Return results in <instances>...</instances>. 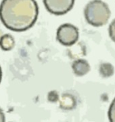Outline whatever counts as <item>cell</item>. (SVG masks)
I'll return each mask as SVG.
<instances>
[{"label": "cell", "instance_id": "9", "mask_svg": "<svg viewBox=\"0 0 115 122\" xmlns=\"http://www.w3.org/2000/svg\"><path fill=\"white\" fill-rule=\"evenodd\" d=\"M5 122V114L4 111H2V109L0 108V122Z\"/></svg>", "mask_w": 115, "mask_h": 122}, {"label": "cell", "instance_id": "7", "mask_svg": "<svg viewBox=\"0 0 115 122\" xmlns=\"http://www.w3.org/2000/svg\"><path fill=\"white\" fill-rule=\"evenodd\" d=\"M108 116L110 122H115V98L110 105L108 112Z\"/></svg>", "mask_w": 115, "mask_h": 122}, {"label": "cell", "instance_id": "6", "mask_svg": "<svg viewBox=\"0 0 115 122\" xmlns=\"http://www.w3.org/2000/svg\"><path fill=\"white\" fill-rule=\"evenodd\" d=\"M15 40L14 37L9 34L3 35L0 38V47L5 51H9L14 47Z\"/></svg>", "mask_w": 115, "mask_h": 122}, {"label": "cell", "instance_id": "5", "mask_svg": "<svg viewBox=\"0 0 115 122\" xmlns=\"http://www.w3.org/2000/svg\"><path fill=\"white\" fill-rule=\"evenodd\" d=\"M73 73L77 76H83L90 70V65L85 59H79L73 61L72 64Z\"/></svg>", "mask_w": 115, "mask_h": 122}, {"label": "cell", "instance_id": "10", "mask_svg": "<svg viewBox=\"0 0 115 122\" xmlns=\"http://www.w3.org/2000/svg\"><path fill=\"white\" fill-rule=\"evenodd\" d=\"M1 78H2V70H1V66H0V83L1 81Z\"/></svg>", "mask_w": 115, "mask_h": 122}, {"label": "cell", "instance_id": "4", "mask_svg": "<svg viewBox=\"0 0 115 122\" xmlns=\"http://www.w3.org/2000/svg\"><path fill=\"white\" fill-rule=\"evenodd\" d=\"M43 4L49 12L55 15H63L71 10L75 0H43Z\"/></svg>", "mask_w": 115, "mask_h": 122}, {"label": "cell", "instance_id": "1", "mask_svg": "<svg viewBox=\"0 0 115 122\" xmlns=\"http://www.w3.org/2000/svg\"><path fill=\"white\" fill-rule=\"evenodd\" d=\"M38 15L35 0H2L0 4V20L13 31L21 32L31 28Z\"/></svg>", "mask_w": 115, "mask_h": 122}, {"label": "cell", "instance_id": "8", "mask_svg": "<svg viewBox=\"0 0 115 122\" xmlns=\"http://www.w3.org/2000/svg\"><path fill=\"white\" fill-rule=\"evenodd\" d=\"M109 36L111 40L115 42V19L110 23L108 28Z\"/></svg>", "mask_w": 115, "mask_h": 122}, {"label": "cell", "instance_id": "3", "mask_svg": "<svg viewBox=\"0 0 115 122\" xmlns=\"http://www.w3.org/2000/svg\"><path fill=\"white\" fill-rule=\"evenodd\" d=\"M79 38V31L77 27L70 23L60 25L56 32L58 41L64 46H70L75 44Z\"/></svg>", "mask_w": 115, "mask_h": 122}, {"label": "cell", "instance_id": "2", "mask_svg": "<svg viewBox=\"0 0 115 122\" xmlns=\"http://www.w3.org/2000/svg\"><path fill=\"white\" fill-rule=\"evenodd\" d=\"M84 15L89 24L93 27H102L108 22L111 12L106 3L102 0H93L85 6Z\"/></svg>", "mask_w": 115, "mask_h": 122}]
</instances>
